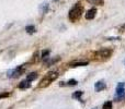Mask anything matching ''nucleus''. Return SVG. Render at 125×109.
I'll return each mask as SVG.
<instances>
[{
  "label": "nucleus",
  "mask_w": 125,
  "mask_h": 109,
  "mask_svg": "<svg viewBox=\"0 0 125 109\" xmlns=\"http://www.w3.org/2000/svg\"><path fill=\"white\" fill-rule=\"evenodd\" d=\"M123 28H124V30H125V25H124V26H123Z\"/></svg>",
  "instance_id": "nucleus-20"
},
{
  "label": "nucleus",
  "mask_w": 125,
  "mask_h": 109,
  "mask_svg": "<svg viewBox=\"0 0 125 109\" xmlns=\"http://www.w3.org/2000/svg\"><path fill=\"white\" fill-rule=\"evenodd\" d=\"M102 109H112V101H105L102 106Z\"/></svg>",
  "instance_id": "nucleus-15"
},
{
  "label": "nucleus",
  "mask_w": 125,
  "mask_h": 109,
  "mask_svg": "<svg viewBox=\"0 0 125 109\" xmlns=\"http://www.w3.org/2000/svg\"><path fill=\"white\" fill-rule=\"evenodd\" d=\"M50 54H51V51L48 49H45V50H43L42 51V55H41V58L43 60H45V59H47L48 58V56H50Z\"/></svg>",
  "instance_id": "nucleus-13"
},
{
  "label": "nucleus",
  "mask_w": 125,
  "mask_h": 109,
  "mask_svg": "<svg viewBox=\"0 0 125 109\" xmlns=\"http://www.w3.org/2000/svg\"><path fill=\"white\" fill-rule=\"evenodd\" d=\"M125 94V83H123V82H121V83L117 84L116 86V95H115V101H119L120 99L123 98Z\"/></svg>",
  "instance_id": "nucleus-4"
},
{
  "label": "nucleus",
  "mask_w": 125,
  "mask_h": 109,
  "mask_svg": "<svg viewBox=\"0 0 125 109\" xmlns=\"http://www.w3.org/2000/svg\"><path fill=\"white\" fill-rule=\"evenodd\" d=\"M25 31L29 33V34H33V33L36 32V28H35L34 25H28L25 27Z\"/></svg>",
  "instance_id": "nucleus-12"
},
{
  "label": "nucleus",
  "mask_w": 125,
  "mask_h": 109,
  "mask_svg": "<svg viewBox=\"0 0 125 109\" xmlns=\"http://www.w3.org/2000/svg\"><path fill=\"white\" fill-rule=\"evenodd\" d=\"M84 66H88V62L87 61H75L69 64L70 68H77V67H84Z\"/></svg>",
  "instance_id": "nucleus-8"
},
{
  "label": "nucleus",
  "mask_w": 125,
  "mask_h": 109,
  "mask_svg": "<svg viewBox=\"0 0 125 109\" xmlns=\"http://www.w3.org/2000/svg\"><path fill=\"white\" fill-rule=\"evenodd\" d=\"M58 75L59 74H58V72H57V71H50V72H48L47 74H46L45 76L41 80V82L39 83V88L47 87V86L50 85L53 81H55V80L58 77Z\"/></svg>",
  "instance_id": "nucleus-1"
},
{
  "label": "nucleus",
  "mask_w": 125,
  "mask_h": 109,
  "mask_svg": "<svg viewBox=\"0 0 125 109\" xmlns=\"http://www.w3.org/2000/svg\"><path fill=\"white\" fill-rule=\"evenodd\" d=\"M66 84H67V85H69V86H75V85H77V84H78V82L76 81V80L71 79V80H69Z\"/></svg>",
  "instance_id": "nucleus-17"
},
{
  "label": "nucleus",
  "mask_w": 125,
  "mask_h": 109,
  "mask_svg": "<svg viewBox=\"0 0 125 109\" xmlns=\"http://www.w3.org/2000/svg\"><path fill=\"white\" fill-rule=\"evenodd\" d=\"M95 14H97V9H95V8H92V9H90V10H89L88 12L86 13L84 17H86L87 20H92L93 17H95Z\"/></svg>",
  "instance_id": "nucleus-7"
},
{
  "label": "nucleus",
  "mask_w": 125,
  "mask_h": 109,
  "mask_svg": "<svg viewBox=\"0 0 125 109\" xmlns=\"http://www.w3.org/2000/svg\"><path fill=\"white\" fill-rule=\"evenodd\" d=\"M81 95H82L81 91H77V92H75L73 94V98H77V99H79V101H80V97H81Z\"/></svg>",
  "instance_id": "nucleus-16"
},
{
  "label": "nucleus",
  "mask_w": 125,
  "mask_h": 109,
  "mask_svg": "<svg viewBox=\"0 0 125 109\" xmlns=\"http://www.w3.org/2000/svg\"><path fill=\"white\" fill-rule=\"evenodd\" d=\"M30 86H31V82H29L28 80H24V81L20 82L18 87H19L20 90H25V88H29Z\"/></svg>",
  "instance_id": "nucleus-9"
},
{
  "label": "nucleus",
  "mask_w": 125,
  "mask_h": 109,
  "mask_svg": "<svg viewBox=\"0 0 125 109\" xmlns=\"http://www.w3.org/2000/svg\"><path fill=\"white\" fill-rule=\"evenodd\" d=\"M93 109H97V108H93Z\"/></svg>",
  "instance_id": "nucleus-21"
},
{
  "label": "nucleus",
  "mask_w": 125,
  "mask_h": 109,
  "mask_svg": "<svg viewBox=\"0 0 125 109\" xmlns=\"http://www.w3.org/2000/svg\"><path fill=\"white\" fill-rule=\"evenodd\" d=\"M89 3H92V4H98V6H101L103 4V1L104 0H87Z\"/></svg>",
  "instance_id": "nucleus-14"
},
{
  "label": "nucleus",
  "mask_w": 125,
  "mask_h": 109,
  "mask_svg": "<svg viewBox=\"0 0 125 109\" xmlns=\"http://www.w3.org/2000/svg\"><path fill=\"white\" fill-rule=\"evenodd\" d=\"M59 60H61V58H59V57H57V58H54V59L47 60L45 64H46V66H47V67H51V66H53V64H54V63H56L57 61H59Z\"/></svg>",
  "instance_id": "nucleus-11"
},
{
  "label": "nucleus",
  "mask_w": 125,
  "mask_h": 109,
  "mask_svg": "<svg viewBox=\"0 0 125 109\" xmlns=\"http://www.w3.org/2000/svg\"><path fill=\"white\" fill-rule=\"evenodd\" d=\"M48 10V4L47 3H43V13H46Z\"/></svg>",
  "instance_id": "nucleus-18"
},
{
  "label": "nucleus",
  "mask_w": 125,
  "mask_h": 109,
  "mask_svg": "<svg viewBox=\"0 0 125 109\" xmlns=\"http://www.w3.org/2000/svg\"><path fill=\"white\" fill-rule=\"evenodd\" d=\"M111 55H112V49H109V48H103L95 52V56L100 59H108L111 57Z\"/></svg>",
  "instance_id": "nucleus-5"
},
{
  "label": "nucleus",
  "mask_w": 125,
  "mask_h": 109,
  "mask_svg": "<svg viewBox=\"0 0 125 109\" xmlns=\"http://www.w3.org/2000/svg\"><path fill=\"white\" fill-rule=\"evenodd\" d=\"M8 96H9L8 93H6V94H4V93L3 94H0V98H4V97H8Z\"/></svg>",
  "instance_id": "nucleus-19"
},
{
  "label": "nucleus",
  "mask_w": 125,
  "mask_h": 109,
  "mask_svg": "<svg viewBox=\"0 0 125 109\" xmlns=\"http://www.w3.org/2000/svg\"><path fill=\"white\" fill-rule=\"evenodd\" d=\"M82 12H83V8H82L80 4H76L70 11H69V14H68V17L71 22H76L81 17L82 15Z\"/></svg>",
  "instance_id": "nucleus-2"
},
{
  "label": "nucleus",
  "mask_w": 125,
  "mask_h": 109,
  "mask_svg": "<svg viewBox=\"0 0 125 109\" xmlns=\"http://www.w3.org/2000/svg\"><path fill=\"white\" fill-rule=\"evenodd\" d=\"M24 71H25V66H19V67H17L15 69H13V70L9 71L8 76L9 77H13V79H17V77L21 76V75L23 74Z\"/></svg>",
  "instance_id": "nucleus-3"
},
{
  "label": "nucleus",
  "mask_w": 125,
  "mask_h": 109,
  "mask_svg": "<svg viewBox=\"0 0 125 109\" xmlns=\"http://www.w3.org/2000/svg\"><path fill=\"white\" fill-rule=\"evenodd\" d=\"M37 76H39L37 72H32V73H30V74L26 76V80H28L29 82H32V81H34V80H36Z\"/></svg>",
  "instance_id": "nucleus-10"
},
{
  "label": "nucleus",
  "mask_w": 125,
  "mask_h": 109,
  "mask_svg": "<svg viewBox=\"0 0 125 109\" xmlns=\"http://www.w3.org/2000/svg\"><path fill=\"white\" fill-rule=\"evenodd\" d=\"M105 87H106V85H105V83H104V81H99L94 84L95 92H101V91H103Z\"/></svg>",
  "instance_id": "nucleus-6"
},
{
  "label": "nucleus",
  "mask_w": 125,
  "mask_h": 109,
  "mask_svg": "<svg viewBox=\"0 0 125 109\" xmlns=\"http://www.w3.org/2000/svg\"><path fill=\"white\" fill-rule=\"evenodd\" d=\"M54 1H55V0H54Z\"/></svg>",
  "instance_id": "nucleus-22"
}]
</instances>
